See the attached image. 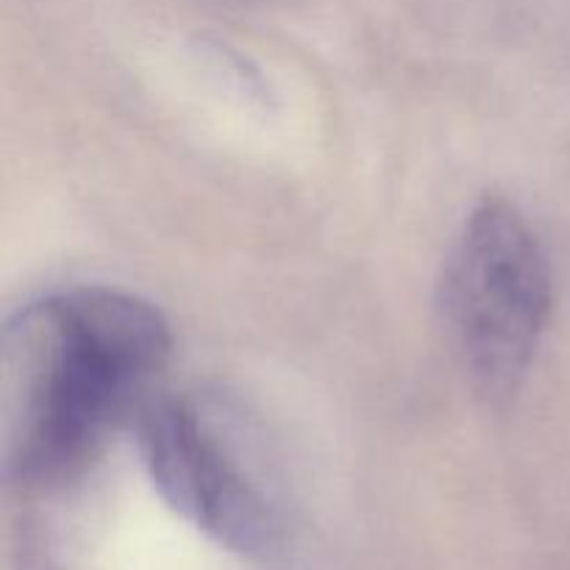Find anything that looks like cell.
<instances>
[{"label": "cell", "instance_id": "2", "mask_svg": "<svg viewBox=\"0 0 570 570\" xmlns=\"http://www.w3.org/2000/svg\"><path fill=\"white\" fill-rule=\"evenodd\" d=\"M551 265L527 217L507 200H484L445 256L438 312L445 334L490 401L521 390L551 312Z\"/></svg>", "mask_w": 570, "mask_h": 570}, {"label": "cell", "instance_id": "1", "mask_svg": "<svg viewBox=\"0 0 570 570\" xmlns=\"http://www.w3.org/2000/svg\"><path fill=\"white\" fill-rule=\"evenodd\" d=\"M167 356L170 326L131 293L78 287L22 306L0 340L6 482L50 490L81 476Z\"/></svg>", "mask_w": 570, "mask_h": 570}, {"label": "cell", "instance_id": "3", "mask_svg": "<svg viewBox=\"0 0 570 570\" xmlns=\"http://www.w3.org/2000/svg\"><path fill=\"white\" fill-rule=\"evenodd\" d=\"M234 451L189 401L165 399L145 410V465L170 510L237 554H262L276 532L273 512Z\"/></svg>", "mask_w": 570, "mask_h": 570}]
</instances>
